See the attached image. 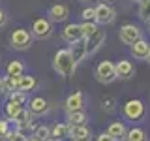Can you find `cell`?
<instances>
[{"mask_svg": "<svg viewBox=\"0 0 150 141\" xmlns=\"http://www.w3.org/2000/svg\"><path fill=\"white\" fill-rule=\"evenodd\" d=\"M30 141H40V139H36V137H32V139H30Z\"/></svg>", "mask_w": 150, "mask_h": 141, "instance_id": "ab89813d", "label": "cell"}, {"mask_svg": "<svg viewBox=\"0 0 150 141\" xmlns=\"http://www.w3.org/2000/svg\"><path fill=\"white\" fill-rule=\"evenodd\" d=\"M49 21L51 23H64L69 17V8L66 4H53L49 8Z\"/></svg>", "mask_w": 150, "mask_h": 141, "instance_id": "30bf717a", "label": "cell"}, {"mask_svg": "<svg viewBox=\"0 0 150 141\" xmlns=\"http://www.w3.org/2000/svg\"><path fill=\"white\" fill-rule=\"evenodd\" d=\"M0 139H2V137H0Z\"/></svg>", "mask_w": 150, "mask_h": 141, "instance_id": "7bdbcfd3", "label": "cell"}, {"mask_svg": "<svg viewBox=\"0 0 150 141\" xmlns=\"http://www.w3.org/2000/svg\"><path fill=\"white\" fill-rule=\"evenodd\" d=\"M6 72H8V75H23L25 66H23V62H19V60H11L6 66Z\"/></svg>", "mask_w": 150, "mask_h": 141, "instance_id": "d4e9b609", "label": "cell"}, {"mask_svg": "<svg viewBox=\"0 0 150 141\" xmlns=\"http://www.w3.org/2000/svg\"><path fill=\"white\" fill-rule=\"evenodd\" d=\"M83 109V92H73L68 96L66 100V111L71 113V111H79Z\"/></svg>", "mask_w": 150, "mask_h": 141, "instance_id": "2e32d148", "label": "cell"}, {"mask_svg": "<svg viewBox=\"0 0 150 141\" xmlns=\"http://www.w3.org/2000/svg\"><path fill=\"white\" fill-rule=\"evenodd\" d=\"M62 40L66 43H77V41L83 40V30H81V25H75V23H69V25L64 26L62 30Z\"/></svg>", "mask_w": 150, "mask_h": 141, "instance_id": "9c48e42d", "label": "cell"}, {"mask_svg": "<svg viewBox=\"0 0 150 141\" xmlns=\"http://www.w3.org/2000/svg\"><path fill=\"white\" fill-rule=\"evenodd\" d=\"M9 43H11V47L15 51H26L32 45V34L26 28H17L9 36Z\"/></svg>", "mask_w": 150, "mask_h": 141, "instance_id": "277c9868", "label": "cell"}, {"mask_svg": "<svg viewBox=\"0 0 150 141\" xmlns=\"http://www.w3.org/2000/svg\"><path fill=\"white\" fill-rule=\"evenodd\" d=\"M118 38H120L122 43L131 45V43H135L137 40H141V38H143V30H141L137 25H133V23H126V25L120 26Z\"/></svg>", "mask_w": 150, "mask_h": 141, "instance_id": "5b68a950", "label": "cell"}, {"mask_svg": "<svg viewBox=\"0 0 150 141\" xmlns=\"http://www.w3.org/2000/svg\"><path fill=\"white\" fill-rule=\"evenodd\" d=\"M28 111H30L32 115H36V117H41V115H45V113L49 111V103H47L45 98L36 96V98L30 100V103H28Z\"/></svg>", "mask_w": 150, "mask_h": 141, "instance_id": "5bb4252c", "label": "cell"}, {"mask_svg": "<svg viewBox=\"0 0 150 141\" xmlns=\"http://www.w3.org/2000/svg\"><path fill=\"white\" fill-rule=\"evenodd\" d=\"M81 17H83V21L96 23V11H94V8H84L81 11Z\"/></svg>", "mask_w": 150, "mask_h": 141, "instance_id": "1f68e13d", "label": "cell"}, {"mask_svg": "<svg viewBox=\"0 0 150 141\" xmlns=\"http://www.w3.org/2000/svg\"><path fill=\"white\" fill-rule=\"evenodd\" d=\"M69 135V124L68 122H60V124H54L51 128V137L56 141H62Z\"/></svg>", "mask_w": 150, "mask_h": 141, "instance_id": "ac0fdd59", "label": "cell"}, {"mask_svg": "<svg viewBox=\"0 0 150 141\" xmlns=\"http://www.w3.org/2000/svg\"><path fill=\"white\" fill-rule=\"evenodd\" d=\"M36 85H38V81H36L34 75H21V79H19V90L30 92L36 88Z\"/></svg>", "mask_w": 150, "mask_h": 141, "instance_id": "44dd1931", "label": "cell"}, {"mask_svg": "<svg viewBox=\"0 0 150 141\" xmlns=\"http://www.w3.org/2000/svg\"><path fill=\"white\" fill-rule=\"evenodd\" d=\"M23 109V105L21 103H17V102H11V100H8V103L4 105V113H6V117L8 119H15V117L19 115V111Z\"/></svg>", "mask_w": 150, "mask_h": 141, "instance_id": "603a6c76", "label": "cell"}, {"mask_svg": "<svg viewBox=\"0 0 150 141\" xmlns=\"http://www.w3.org/2000/svg\"><path fill=\"white\" fill-rule=\"evenodd\" d=\"M115 72H116V77L118 79H131L135 73L133 62H129V60H118L115 64Z\"/></svg>", "mask_w": 150, "mask_h": 141, "instance_id": "4fadbf2b", "label": "cell"}, {"mask_svg": "<svg viewBox=\"0 0 150 141\" xmlns=\"http://www.w3.org/2000/svg\"><path fill=\"white\" fill-rule=\"evenodd\" d=\"M69 53H71L75 64L83 62V60L86 58V53H84V40L77 41V43H71V47H69Z\"/></svg>", "mask_w": 150, "mask_h": 141, "instance_id": "d6986e66", "label": "cell"}, {"mask_svg": "<svg viewBox=\"0 0 150 141\" xmlns=\"http://www.w3.org/2000/svg\"><path fill=\"white\" fill-rule=\"evenodd\" d=\"M53 68H54V72L58 75H62V77H69V75H73L77 64H75L73 56H71V53H69V49L56 51V55L53 58Z\"/></svg>", "mask_w": 150, "mask_h": 141, "instance_id": "6da1fadb", "label": "cell"}, {"mask_svg": "<svg viewBox=\"0 0 150 141\" xmlns=\"http://www.w3.org/2000/svg\"><path fill=\"white\" fill-rule=\"evenodd\" d=\"M34 137H36V139H40V141L49 139V137H51V128H49V126H45V124L38 126L36 132H34Z\"/></svg>", "mask_w": 150, "mask_h": 141, "instance_id": "83f0119b", "label": "cell"}, {"mask_svg": "<svg viewBox=\"0 0 150 141\" xmlns=\"http://www.w3.org/2000/svg\"><path fill=\"white\" fill-rule=\"evenodd\" d=\"M26 98H28V92H23V90H11L9 92V100L21 103V105L26 102Z\"/></svg>", "mask_w": 150, "mask_h": 141, "instance_id": "f546056e", "label": "cell"}, {"mask_svg": "<svg viewBox=\"0 0 150 141\" xmlns=\"http://www.w3.org/2000/svg\"><path fill=\"white\" fill-rule=\"evenodd\" d=\"M105 40H107V32L103 30V26L101 28L98 26V30L94 32L90 38H86V40H84V53H86V56L96 55L98 51L101 49V45L105 43Z\"/></svg>", "mask_w": 150, "mask_h": 141, "instance_id": "3957f363", "label": "cell"}, {"mask_svg": "<svg viewBox=\"0 0 150 141\" xmlns=\"http://www.w3.org/2000/svg\"><path fill=\"white\" fill-rule=\"evenodd\" d=\"M69 137L71 141H92V132L86 124L69 126Z\"/></svg>", "mask_w": 150, "mask_h": 141, "instance_id": "7c38bea8", "label": "cell"}, {"mask_svg": "<svg viewBox=\"0 0 150 141\" xmlns=\"http://www.w3.org/2000/svg\"><path fill=\"white\" fill-rule=\"evenodd\" d=\"M146 60H148V64H150V51H148V56H146Z\"/></svg>", "mask_w": 150, "mask_h": 141, "instance_id": "f35d334b", "label": "cell"}, {"mask_svg": "<svg viewBox=\"0 0 150 141\" xmlns=\"http://www.w3.org/2000/svg\"><path fill=\"white\" fill-rule=\"evenodd\" d=\"M115 2H118V0H103V4H109V6H111V4H115Z\"/></svg>", "mask_w": 150, "mask_h": 141, "instance_id": "8d00e7d4", "label": "cell"}, {"mask_svg": "<svg viewBox=\"0 0 150 141\" xmlns=\"http://www.w3.org/2000/svg\"><path fill=\"white\" fill-rule=\"evenodd\" d=\"M101 107H103V111H105V113H115L116 111V100L112 96L103 98V100H101Z\"/></svg>", "mask_w": 150, "mask_h": 141, "instance_id": "f1b7e54d", "label": "cell"}, {"mask_svg": "<svg viewBox=\"0 0 150 141\" xmlns=\"http://www.w3.org/2000/svg\"><path fill=\"white\" fill-rule=\"evenodd\" d=\"M81 30H83V40H86V38H90L94 32L98 30V23H90V21H84L81 25Z\"/></svg>", "mask_w": 150, "mask_h": 141, "instance_id": "4316f807", "label": "cell"}, {"mask_svg": "<svg viewBox=\"0 0 150 141\" xmlns=\"http://www.w3.org/2000/svg\"><path fill=\"white\" fill-rule=\"evenodd\" d=\"M9 132V126H8V122L6 120H0V137H4Z\"/></svg>", "mask_w": 150, "mask_h": 141, "instance_id": "836d02e7", "label": "cell"}, {"mask_svg": "<svg viewBox=\"0 0 150 141\" xmlns=\"http://www.w3.org/2000/svg\"><path fill=\"white\" fill-rule=\"evenodd\" d=\"M19 79H21V75H6V79H4V90L6 92L19 90Z\"/></svg>", "mask_w": 150, "mask_h": 141, "instance_id": "cb8c5ba5", "label": "cell"}, {"mask_svg": "<svg viewBox=\"0 0 150 141\" xmlns=\"http://www.w3.org/2000/svg\"><path fill=\"white\" fill-rule=\"evenodd\" d=\"M30 34H32V38H36V40H47V38H51V34H53V25H51L49 19L40 17V19L34 21Z\"/></svg>", "mask_w": 150, "mask_h": 141, "instance_id": "52a82bcc", "label": "cell"}, {"mask_svg": "<svg viewBox=\"0 0 150 141\" xmlns=\"http://www.w3.org/2000/svg\"><path fill=\"white\" fill-rule=\"evenodd\" d=\"M126 132H128V128H126V124L122 120H115L109 124V128H107V134L112 135L116 141H124L126 137Z\"/></svg>", "mask_w": 150, "mask_h": 141, "instance_id": "9a60e30c", "label": "cell"}, {"mask_svg": "<svg viewBox=\"0 0 150 141\" xmlns=\"http://www.w3.org/2000/svg\"><path fill=\"white\" fill-rule=\"evenodd\" d=\"M83 2H88V0H83Z\"/></svg>", "mask_w": 150, "mask_h": 141, "instance_id": "b9f144b4", "label": "cell"}, {"mask_svg": "<svg viewBox=\"0 0 150 141\" xmlns=\"http://www.w3.org/2000/svg\"><path fill=\"white\" fill-rule=\"evenodd\" d=\"M6 21H8V17H6V13L0 9V28H2L4 25H6Z\"/></svg>", "mask_w": 150, "mask_h": 141, "instance_id": "e575fe53", "label": "cell"}, {"mask_svg": "<svg viewBox=\"0 0 150 141\" xmlns=\"http://www.w3.org/2000/svg\"><path fill=\"white\" fill-rule=\"evenodd\" d=\"M4 137H6L8 141H28V139H26V135L23 134L21 130H17V132H8Z\"/></svg>", "mask_w": 150, "mask_h": 141, "instance_id": "4dcf8cb0", "label": "cell"}, {"mask_svg": "<svg viewBox=\"0 0 150 141\" xmlns=\"http://www.w3.org/2000/svg\"><path fill=\"white\" fill-rule=\"evenodd\" d=\"M96 79L103 85H109L116 79V72H115V64L111 60H101L96 66Z\"/></svg>", "mask_w": 150, "mask_h": 141, "instance_id": "8992f818", "label": "cell"}, {"mask_svg": "<svg viewBox=\"0 0 150 141\" xmlns=\"http://www.w3.org/2000/svg\"><path fill=\"white\" fill-rule=\"evenodd\" d=\"M148 51H150V43L144 40V38H141V40H137L135 43L129 45V53H131V56H133V58H137V60H146Z\"/></svg>", "mask_w": 150, "mask_h": 141, "instance_id": "8fae6325", "label": "cell"}, {"mask_svg": "<svg viewBox=\"0 0 150 141\" xmlns=\"http://www.w3.org/2000/svg\"><path fill=\"white\" fill-rule=\"evenodd\" d=\"M124 141H148V137H146V132H144L143 128L133 126V128H129L128 132H126Z\"/></svg>", "mask_w": 150, "mask_h": 141, "instance_id": "ffe728a7", "label": "cell"}, {"mask_svg": "<svg viewBox=\"0 0 150 141\" xmlns=\"http://www.w3.org/2000/svg\"><path fill=\"white\" fill-rule=\"evenodd\" d=\"M94 11H96V23L101 26L105 25H111V23H115L116 19V11L112 9V6H109V4H98L96 8H94Z\"/></svg>", "mask_w": 150, "mask_h": 141, "instance_id": "ba28073f", "label": "cell"}, {"mask_svg": "<svg viewBox=\"0 0 150 141\" xmlns=\"http://www.w3.org/2000/svg\"><path fill=\"white\" fill-rule=\"evenodd\" d=\"M122 113H124V117L131 122H139L144 119V115H146V107H144L143 100H128L124 103V107H122Z\"/></svg>", "mask_w": 150, "mask_h": 141, "instance_id": "7a4b0ae2", "label": "cell"}, {"mask_svg": "<svg viewBox=\"0 0 150 141\" xmlns=\"http://www.w3.org/2000/svg\"><path fill=\"white\" fill-rule=\"evenodd\" d=\"M133 2H137V4H143V2H144V0H133Z\"/></svg>", "mask_w": 150, "mask_h": 141, "instance_id": "74e56055", "label": "cell"}, {"mask_svg": "<svg viewBox=\"0 0 150 141\" xmlns=\"http://www.w3.org/2000/svg\"><path fill=\"white\" fill-rule=\"evenodd\" d=\"M32 117H34V115H32L30 111H26V109H21V111H19V115H17L13 120H15L17 128L23 132L25 128H30V126H32Z\"/></svg>", "mask_w": 150, "mask_h": 141, "instance_id": "e0dca14e", "label": "cell"}, {"mask_svg": "<svg viewBox=\"0 0 150 141\" xmlns=\"http://www.w3.org/2000/svg\"><path fill=\"white\" fill-rule=\"evenodd\" d=\"M148 32H150V23H148Z\"/></svg>", "mask_w": 150, "mask_h": 141, "instance_id": "60d3db41", "label": "cell"}, {"mask_svg": "<svg viewBox=\"0 0 150 141\" xmlns=\"http://www.w3.org/2000/svg\"><path fill=\"white\" fill-rule=\"evenodd\" d=\"M96 141H116V139L112 137V135H109L107 132H101V134L96 137Z\"/></svg>", "mask_w": 150, "mask_h": 141, "instance_id": "d6a6232c", "label": "cell"}, {"mask_svg": "<svg viewBox=\"0 0 150 141\" xmlns=\"http://www.w3.org/2000/svg\"><path fill=\"white\" fill-rule=\"evenodd\" d=\"M84 122H86V113H84L83 109L68 113V124L69 126H81V124H84Z\"/></svg>", "mask_w": 150, "mask_h": 141, "instance_id": "7402d4cb", "label": "cell"}, {"mask_svg": "<svg viewBox=\"0 0 150 141\" xmlns=\"http://www.w3.org/2000/svg\"><path fill=\"white\" fill-rule=\"evenodd\" d=\"M0 92H6V90H4V79L2 77H0Z\"/></svg>", "mask_w": 150, "mask_h": 141, "instance_id": "d590c367", "label": "cell"}, {"mask_svg": "<svg viewBox=\"0 0 150 141\" xmlns=\"http://www.w3.org/2000/svg\"><path fill=\"white\" fill-rule=\"evenodd\" d=\"M139 19L144 23H150V0H144L139 4Z\"/></svg>", "mask_w": 150, "mask_h": 141, "instance_id": "484cf974", "label": "cell"}]
</instances>
